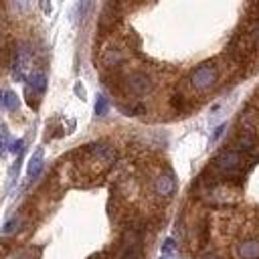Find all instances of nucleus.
<instances>
[{"label":"nucleus","instance_id":"1","mask_svg":"<svg viewBox=\"0 0 259 259\" xmlns=\"http://www.w3.org/2000/svg\"><path fill=\"white\" fill-rule=\"evenodd\" d=\"M212 168L219 178H227V180L239 178L247 170V156L233 148H227L217 154V158L212 160Z\"/></svg>","mask_w":259,"mask_h":259},{"label":"nucleus","instance_id":"2","mask_svg":"<svg viewBox=\"0 0 259 259\" xmlns=\"http://www.w3.org/2000/svg\"><path fill=\"white\" fill-rule=\"evenodd\" d=\"M217 77H219L217 65L208 61V63L198 65V67L190 73V85H192L196 91H206V89H210V87L217 83Z\"/></svg>","mask_w":259,"mask_h":259},{"label":"nucleus","instance_id":"3","mask_svg":"<svg viewBox=\"0 0 259 259\" xmlns=\"http://www.w3.org/2000/svg\"><path fill=\"white\" fill-rule=\"evenodd\" d=\"M123 85H125L127 93H132V95H138V97H142V95H148V93L152 91V87H154L152 79H150L146 73H142V71L130 73V75L125 77Z\"/></svg>","mask_w":259,"mask_h":259},{"label":"nucleus","instance_id":"4","mask_svg":"<svg viewBox=\"0 0 259 259\" xmlns=\"http://www.w3.org/2000/svg\"><path fill=\"white\" fill-rule=\"evenodd\" d=\"M255 146H257V136H255L251 130H243V132L235 138L233 150H237V152H241V154L249 156V154L255 150Z\"/></svg>","mask_w":259,"mask_h":259},{"label":"nucleus","instance_id":"5","mask_svg":"<svg viewBox=\"0 0 259 259\" xmlns=\"http://www.w3.org/2000/svg\"><path fill=\"white\" fill-rule=\"evenodd\" d=\"M87 152H89V156H93L95 160H99V162H103V164L115 162V150H113L109 144H103V142L91 144V146H87Z\"/></svg>","mask_w":259,"mask_h":259},{"label":"nucleus","instance_id":"6","mask_svg":"<svg viewBox=\"0 0 259 259\" xmlns=\"http://www.w3.org/2000/svg\"><path fill=\"white\" fill-rule=\"evenodd\" d=\"M235 255L239 259H259V241L257 239H243L235 247Z\"/></svg>","mask_w":259,"mask_h":259},{"label":"nucleus","instance_id":"7","mask_svg":"<svg viewBox=\"0 0 259 259\" xmlns=\"http://www.w3.org/2000/svg\"><path fill=\"white\" fill-rule=\"evenodd\" d=\"M47 87V77L42 71H34L26 79V95H40Z\"/></svg>","mask_w":259,"mask_h":259},{"label":"nucleus","instance_id":"8","mask_svg":"<svg viewBox=\"0 0 259 259\" xmlns=\"http://www.w3.org/2000/svg\"><path fill=\"white\" fill-rule=\"evenodd\" d=\"M154 190H156V194H160V196H170V194L176 190V180H174V176H172V174H160V176H156V180H154Z\"/></svg>","mask_w":259,"mask_h":259},{"label":"nucleus","instance_id":"9","mask_svg":"<svg viewBox=\"0 0 259 259\" xmlns=\"http://www.w3.org/2000/svg\"><path fill=\"white\" fill-rule=\"evenodd\" d=\"M101 61H103V65L107 69H115V67H119L123 63V51L117 49V47H109V49L103 51Z\"/></svg>","mask_w":259,"mask_h":259},{"label":"nucleus","instance_id":"10","mask_svg":"<svg viewBox=\"0 0 259 259\" xmlns=\"http://www.w3.org/2000/svg\"><path fill=\"white\" fill-rule=\"evenodd\" d=\"M42 162H45V152H42V148H38V150L32 154V158H30V162H28V168H26L28 180H34V178L42 172Z\"/></svg>","mask_w":259,"mask_h":259},{"label":"nucleus","instance_id":"11","mask_svg":"<svg viewBox=\"0 0 259 259\" xmlns=\"http://www.w3.org/2000/svg\"><path fill=\"white\" fill-rule=\"evenodd\" d=\"M4 107L8 109V111H16L18 109V105H20V101H18V95L14 93V91H4Z\"/></svg>","mask_w":259,"mask_h":259},{"label":"nucleus","instance_id":"12","mask_svg":"<svg viewBox=\"0 0 259 259\" xmlns=\"http://www.w3.org/2000/svg\"><path fill=\"white\" fill-rule=\"evenodd\" d=\"M247 34L259 45V18H257V16H253V18L249 20V24H247Z\"/></svg>","mask_w":259,"mask_h":259},{"label":"nucleus","instance_id":"13","mask_svg":"<svg viewBox=\"0 0 259 259\" xmlns=\"http://www.w3.org/2000/svg\"><path fill=\"white\" fill-rule=\"evenodd\" d=\"M107 109H109L107 97L105 95H97V99H95V115H105Z\"/></svg>","mask_w":259,"mask_h":259},{"label":"nucleus","instance_id":"14","mask_svg":"<svg viewBox=\"0 0 259 259\" xmlns=\"http://www.w3.org/2000/svg\"><path fill=\"white\" fill-rule=\"evenodd\" d=\"M20 227V217H12L6 225H4V229H2V233L8 237V235H14L16 233V229Z\"/></svg>","mask_w":259,"mask_h":259},{"label":"nucleus","instance_id":"15","mask_svg":"<svg viewBox=\"0 0 259 259\" xmlns=\"http://www.w3.org/2000/svg\"><path fill=\"white\" fill-rule=\"evenodd\" d=\"M8 150H10L12 154H20V150H22V140H14V142L8 146Z\"/></svg>","mask_w":259,"mask_h":259},{"label":"nucleus","instance_id":"16","mask_svg":"<svg viewBox=\"0 0 259 259\" xmlns=\"http://www.w3.org/2000/svg\"><path fill=\"white\" fill-rule=\"evenodd\" d=\"M174 247H176L174 239H166V241H164V247H162V251H164V253H172V251H174Z\"/></svg>","mask_w":259,"mask_h":259},{"label":"nucleus","instance_id":"17","mask_svg":"<svg viewBox=\"0 0 259 259\" xmlns=\"http://www.w3.org/2000/svg\"><path fill=\"white\" fill-rule=\"evenodd\" d=\"M6 144L10 146V140H8L6 132H2V134H0V154H4V148H6Z\"/></svg>","mask_w":259,"mask_h":259},{"label":"nucleus","instance_id":"18","mask_svg":"<svg viewBox=\"0 0 259 259\" xmlns=\"http://www.w3.org/2000/svg\"><path fill=\"white\" fill-rule=\"evenodd\" d=\"M170 103H172V105H174V107H180V105H182V97H180V95H174V97H172V101H170Z\"/></svg>","mask_w":259,"mask_h":259},{"label":"nucleus","instance_id":"19","mask_svg":"<svg viewBox=\"0 0 259 259\" xmlns=\"http://www.w3.org/2000/svg\"><path fill=\"white\" fill-rule=\"evenodd\" d=\"M223 132H225V125H219V127H217V132H214V134H212V140H214V142H217V140H219V138H221V134H223Z\"/></svg>","mask_w":259,"mask_h":259},{"label":"nucleus","instance_id":"20","mask_svg":"<svg viewBox=\"0 0 259 259\" xmlns=\"http://www.w3.org/2000/svg\"><path fill=\"white\" fill-rule=\"evenodd\" d=\"M162 259H176V253H174V251H172V253H164Z\"/></svg>","mask_w":259,"mask_h":259},{"label":"nucleus","instance_id":"21","mask_svg":"<svg viewBox=\"0 0 259 259\" xmlns=\"http://www.w3.org/2000/svg\"><path fill=\"white\" fill-rule=\"evenodd\" d=\"M2 101H4V93L0 91V105H2Z\"/></svg>","mask_w":259,"mask_h":259}]
</instances>
